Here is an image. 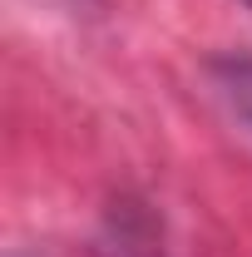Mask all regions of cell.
<instances>
[{
    "mask_svg": "<svg viewBox=\"0 0 252 257\" xmlns=\"http://www.w3.org/2000/svg\"><path fill=\"white\" fill-rule=\"evenodd\" d=\"M247 10H252V0H247Z\"/></svg>",
    "mask_w": 252,
    "mask_h": 257,
    "instance_id": "6da1fadb",
    "label": "cell"
}]
</instances>
